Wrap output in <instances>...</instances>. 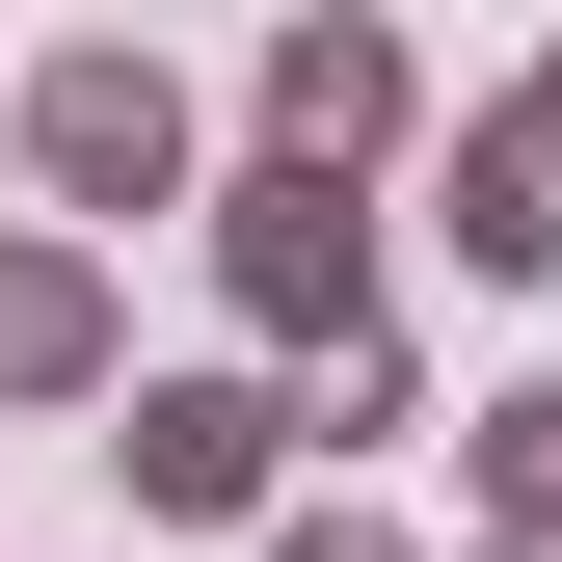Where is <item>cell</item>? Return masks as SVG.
Here are the masks:
<instances>
[{
    "label": "cell",
    "instance_id": "6da1fadb",
    "mask_svg": "<svg viewBox=\"0 0 562 562\" xmlns=\"http://www.w3.org/2000/svg\"><path fill=\"white\" fill-rule=\"evenodd\" d=\"M54 161H81V188H161V81H108V54H81V81H54Z\"/></svg>",
    "mask_w": 562,
    "mask_h": 562
}]
</instances>
